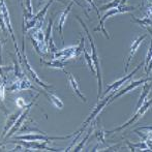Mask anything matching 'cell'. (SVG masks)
Returning a JSON list of instances; mask_svg holds the SVG:
<instances>
[{"label": "cell", "mask_w": 152, "mask_h": 152, "mask_svg": "<svg viewBox=\"0 0 152 152\" xmlns=\"http://www.w3.org/2000/svg\"><path fill=\"white\" fill-rule=\"evenodd\" d=\"M77 20L81 23V25L83 26L85 32H86L87 36L89 38V42H90V46H91V58L94 64V69H95V74H96V78H97V85H98V93H97V99L100 98V94H102V72H100V64H99V58H98L97 55V50H96L95 44H94V40L92 38L90 32L88 30V27L85 25V23L82 21V19L80 17L77 16Z\"/></svg>", "instance_id": "obj_1"}, {"label": "cell", "mask_w": 152, "mask_h": 152, "mask_svg": "<svg viewBox=\"0 0 152 152\" xmlns=\"http://www.w3.org/2000/svg\"><path fill=\"white\" fill-rule=\"evenodd\" d=\"M134 10H137L136 6H127V5H125V4H124V5H119L118 7H116V8L109 10L108 12L104 14V16L99 19V25H98V27L94 28V31H102V33L104 34V36H106L108 39H110V35H109V33L107 32L106 29H104V21H106L109 17H112V16H114V15L122 14V12H129Z\"/></svg>", "instance_id": "obj_2"}, {"label": "cell", "mask_w": 152, "mask_h": 152, "mask_svg": "<svg viewBox=\"0 0 152 152\" xmlns=\"http://www.w3.org/2000/svg\"><path fill=\"white\" fill-rule=\"evenodd\" d=\"M150 107H152V98L149 100H145L144 102H143V104L140 107V108L137 110L136 114L132 116V119H129L127 122H125V123L123 124V125H121L120 127H117L115 128V129H112V130H109V132H106V134H113V132H120V130L124 129V128L128 127V126H130L132 124H134V122H136L137 120H139L140 118H142L143 116L145 115V113L147 112V111L150 109Z\"/></svg>", "instance_id": "obj_3"}, {"label": "cell", "mask_w": 152, "mask_h": 152, "mask_svg": "<svg viewBox=\"0 0 152 152\" xmlns=\"http://www.w3.org/2000/svg\"><path fill=\"white\" fill-rule=\"evenodd\" d=\"M23 44H22V61L24 62V66H25V69L27 70V72H28L29 76H31V78L33 79L34 81H35L36 84H38L40 87H42V88H52V85H49L47 84V83L42 82V80H40V78L37 76V74L35 72V70L32 68V66L29 64L28 60H27V57H26V54H25V36H23Z\"/></svg>", "instance_id": "obj_4"}, {"label": "cell", "mask_w": 152, "mask_h": 152, "mask_svg": "<svg viewBox=\"0 0 152 152\" xmlns=\"http://www.w3.org/2000/svg\"><path fill=\"white\" fill-rule=\"evenodd\" d=\"M78 132H74V134H70L68 136H64V137H48L45 134H24V136H16L14 137V139L15 140H24V141H44V142H49V141H55V140H66V139H69L70 137L75 136Z\"/></svg>", "instance_id": "obj_5"}, {"label": "cell", "mask_w": 152, "mask_h": 152, "mask_svg": "<svg viewBox=\"0 0 152 152\" xmlns=\"http://www.w3.org/2000/svg\"><path fill=\"white\" fill-rule=\"evenodd\" d=\"M0 12H2V16H3L4 21H5V24H6V28H7L8 32L10 33L12 42H14V46H15V48H16L17 54H18V53H20V51H19L18 45H17V40H16V36H15V32H14V30H12V23H10V12H8L7 5H6V3H5V1H4V0H0Z\"/></svg>", "instance_id": "obj_6"}, {"label": "cell", "mask_w": 152, "mask_h": 152, "mask_svg": "<svg viewBox=\"0 0 152 152\" xmlns=\"http://www.w3.org/2000/svg\"><path fill=\"white\" fill-rule=\"evenodd\" d=\"M147 82H152V77H147V78H143V79H140V80H138V81H134V82H132L130 84H128L127 86L125 87V88L122 89V90L119 92V93L113 95L112 98L109 100V102H114L115 99H117L118 97H120V96H122L123 94L127 93V92H129L130 90H132V89L137 88V87H139L140 85L145 84V83H147Z\"/></svg>", "instance_id": "obj_7"}, {"label": "cell", "mask_w": 152, "mask_h": 152, "mask_svg": "<svg viewBox=\"0 0 152 152\" xmlns=\"http://www.w3.org/2000/svg\"><path fill=\"white\" fill-rule=\"evenodd\" d=\"M114 94H115V92H111L110 95L107 96V97L104 98V100H102V102H99V104H98L97 106L95 107V109H94L93 112H92L91 114H90V116H89L88 118H87V120L85 121L84 123H83V126H82V128H81V129H80V132H83V130H84L85 128L87 127V125H88V124L90 123V122H91L92 120H93V119L95 118V117L97 116L98 114H99V112L102 110V109L104 108V106H106V104H108L109 100H110L111 98H112V96L114 95Z\"/></svg>", "instance_id": "obj_8"}, {"label": "cell", "mask_w": 152, "mask_h": 152, "mask_svg": "<svg viewBox=\"0 0 152 152\" xmlns=\"http://www.w3.org/2000/svg\"><path fill=\"white\" fill-rule=\"evenodd\" d=\"M34 100L35 99H33L32 102H30V104H27V107L25 108V110L23 111L22 113H21V115H20V117H19V119L16 121V123H15V125L12 126V128H10V132L6 134V138H10V137H12V134H15L16 132H18L19 130V128L22 126V124H23V122L25 121V119H26V117H27V115H28V113H29V111H30V109H31V107L34 104Z\"/></svg>", "instance_id": "obj_9"}, {"label": "cell", "mask_w": 152, "mask_h": 152, "mask_svg": "<svg viewBox=\"0 0 152 152\" xmlns=\"http://www.w3.org/2000/svg\"><path fill=\"white\" fill-rule=\"evenodd\" d=\"M142 65H143V63H141L140 65L137 66V67L134 68V70H132V72H130L129 75H127V76H124L123 78H121V79H119V80L115 81V82L113 83V84L111 85V86H109L108 89H107V90L104 91V95H107V94H108L109 92H116L117 89L120 88V87L124 84V83H126V81H128L129 79H132V76H134V75H136V72H138L139 69H140L141 66H142Z\"/></svg>", "instance_id": "obj_10"}, {"label": "cell", "mask_w": 152, "mask_h": 152, "mask_svg": "<svg viewBox=\"0 0 152 152\" xmlns=\"http://www.w3.org/2000/svg\"><path fill=\"white\" fill-rule=\"evenodd\" d=\"M7 91H19V90H26V89H33L35 90V87L32 86L30 81L26 78V77H23L21 79H18L14 84L10 87H7Z\"/></svg>", "instance_id": "obj_11"}, {"label": "cell", "mask_w": 152, "mask_h": 152, "mask_svg": "<svg viewBox=\"0 0 152 152\" xmlns=\"http://www.w3.org/2000/svg\"><path fill=\"white\" fill-rule=\"evenodd\" d=\"M78 46H70L67 48L63 49V50H58L53 54V58L55 59H59L64 61L66 59H70V58H75L76 57V50Z\"/></svg>", "instance_id": "obj_12"}, {"label": "cell", "mask_w": 152, "mask_h": 152, "mask_svg": "<svg viewBox=\"0 0 152 152\" xmlns=\"http://www.w3.org/2000/svg\"><path fill=\"white\" fill-rule=\"evenodd\" d=\"M147 37V34H144V35H141L139 36L138 38H136V39L132 42V46H130V51H129V55H128L127 57V62L125 63V65H124V72H127L128 70V66H129V63L130 61H132V57L134 56V54H136V52L138 51L139 47L141 46V44L143 42V40L145 39V38Z\"/></svg>", "instance_id": "obj_13"}, {"label": "cell", "mask_w": 152, "mask_h": 152, "mask_svg": "<svg viewBox=\"0 0 152 152\" xmlns=\"http://www.w3.org/2000/svg\"><path fill=\"white\" fill-rule=\"evenodd\" d=\"M75 2H70L69 4L67 5V7L65 8V10H63V12L60 14V17H59V22H58V32H59V35L61 36V40L62 42H64V37H63V34H62V32H63V27H64V24H65V21L66 19H67V16L68 14H69L70 10H72V5H74Z\"/></svg>", "instance_id": "obj_14"}, {"label": "cell", "mask_w": 152, "mask_h": 152, "mask_svg": "<svg viewBox=\"0 0 152 152\" xmlns=\"http://www.w3.org/2000/svg\"><path fill=\"white\" fill-rule=\"evenodd\" d=\"M21 111H19V112H16L15 114H12L10 116H8L7 120L5 122V125H4V128H3V132H2V134H1V138H3V137L6 136V134H7L8 132L10 130V128L12 127V126L15 125V123H16V121L18 120V118L20 117L21 115Z\"/></svg>", "instance_id": "obj_15"}, {"label": "cell", "mask_w": 152, "mask_h": 152, "mask_svg": "<svg viewBox=\"0 0 152 152\" xmlns=\"http://www.w3.org/2000/svg\"><path fill=\"white\" fill-rule=\"evenodd\" d=\"M64 72H65L66 75L68 76V81H69V85H70V87L72 88V90H74L75 93L77 94V95L79 96V97L82 99V102H87V98L85 97L84 95L82 94V92L80 91V88H79V84H78V81L75 79V77L72 76V74H68L66 70H63Z\"/></svg>", "instance_id": "obj_16"}, {"label": "cell", "mask_w": 152, "mask_h": 152, "mask_svg": "<svg viewBox=\"0 0 152 152\" xmlns=\"http://www.w3.org/2000/svg\"><path fill=\"white\" fill-rule=\"evenodd\" d=\"M42 92L45 94V95H46V97L48 98L49 100H50L51 104H54V106L56 107L57 109H59V110H60V109L63 108V102H62V100L57 95H55V94L52 93V92H48V91H46V90H44V91H42Z\"/></svg>", "instance_id": "obj_17"}, {"label": "cell", "mask_w": 152, "mask_h": 152, "mask_svg": "<svg viewBox=\"0 0 152 152\" xmlns=\"http://www.w3.org/2000/svg\"><path fill=\"white\" fill-rule=\"evenodd\" d=\"M150 89H151V83H149V82L145 83L144 86H143L142 94H141L140 98H139V100H138V104H137V106H136V111L138 110V109L143 104V102L146 100V97H147V95L149 94V91H150Z\"/></svg>", "instance_id": "obj_18"}, {"label": "cell", "mask_w": 152, "mask_h": 152, "mask_svg": "<svg viewBox=\"0 0 152 152\" xmlns=\"http://www.w3.org/2000/svg\"><path fill=\"white\" fill-rule=\"evenodd\" d=\"M42 64L44 65L48 66V67L51 68H58V69H62L64 70V66H65V62L62 61V60H58V59H55L53 58L51 61H40Z\"/></svg>", "instance_id": "obj_19"}, {"label": "cell", "mask_w": 152, "mask_h": 152, "mask_svg": "<svg viewBox=\"0 0 152 152\" xmlns=\"http://www.w3.org/2000/svg\"><path fill=\"white\" fill-rule=\"evenodd\" d=\"M120 1L121 0H112V2H109V3L104 4V5L100 6L98 10H112V8H116L120 5Z\"/></svg>", "instance_id": "obj_20"}, {"label": "cell", "mask_w": 152, "mask_h": 152, "mask_svg": "<svg viewBox=\"0 0 152 152\" xmlns=\"http://www.w3.org/2000/svg\"><path fill=\"white\" fill-rule=\"evenodd\" d=\"M52 29H53V19H50V21H49V24L48 26H47V30H46V35H45V44H47L49 42V40H50V38L52 37Z\"/></svg>", "instance_id": "obj_21"}, {"label": "cell", "mask_w": 152, "mask_h": 152, "mask_svg": "<svg viewBox=\"0 0 152 152\" xmlns=\"http://www.w3.org/2000/svg\"><path fill=\"white\" fill-rule=\"evenodd\" d=\"M12 69V66H2L0 64V77H1V80L3 84L6 85V83H7V77L4 75V72H10Z\"/></svg>", "instance_id": "obj_22"}, {"label": "cell", "mask_w": 152, "mask_h": 152, "mask_svg": "<svg viewBox=\"0 0 152 152\" xmlns=\"http://www.w3.org/2000/svg\"><path fill=\"white\" fill-rule=\"evenodd\" d=\"M83 54H84L85 59H86L87 63H88V65H89V68H90V70H91L92 72H95V69H94V64H93V61H92L91 56L88 54V52H87L86 49H84V51H83Z\"/></svg>", "instance_id": "obj_23"}, {"label": "cell", "mask_w": 152, "mask_h": 152, "mask_svg": "<svg viewBox=\"0 0 152 152\" xmlns=\"http://www.w3.org/2000/svg\"><path fill=\"white\" fill-rule=\"evenodd\" d=\"M14 63H15L14 70H15V76H16V78L21 79V78H23V77H25L24 74L22 72V70H21L20 66H19V63H18V61L16 60V58H14Z\"/></svg>", "instance_id": "obj_24"}, {"label": "cell", "mask_w": 152, "mask_h": 152, "mask_svg": "<svg viewBox=\"0 0 152 152\" xmlns=\"http://www.w3.org/2000/svg\"><path fill=\"white\" fill-rule=\"evenodd\" d=\"M84 42H85V38L84 36H83V34H81V42L80 44H79V46L77 47V50H76V57H78L79 55L81 54V53L84 51Z\"/></svg>", "instance_id": "obj_25"}, {"label": "cell", "mask_w": 152, "mask_h": 152, "mask_svg": "<svg viewBox=\"0 0 152 152\" xmlns=\"http://www.w3.org/2000/svg\"><path fill=\"white\" fill-rule=\"evenodd\" d=\"M92 129H93V128H92V127L90 128V129H89V132H88V134H87V136L85 137L84 139H83V141L80 143V144H79V146H78V147H76V148H75V151H81V149L83 148V146H84V145H85V143H86V141L88 140V139H89V137H90Z\"/></svg>", "instance_id": "obj_26"}, {"label": "cell", "mask_w": 152, "mask_h": 152, "mask_svg": "<svg viewBox=\"0 0 152 152\" xmlns=\"http://www.w3.org/2000/svg\"><path fill=\"white\" fill-rule=\"evenodd\" d=\"M0 29H1V31L4 33V35H7V28H6L5 21H4V18H3V16H2L1 12H0Z\"/></svg>", "instance_id": "obj_27"}, {"label": "cell", "mask_w": 152, "mask_h": 152, "mask_svg": "<svg viewBox=\"0 0 152 152\" xmlns=\"http://www.w3.org/2000/svg\"><path fill=\"white\" fill-rule=\"evenodd\" d=\"M16 104H17V106L19 107V109H25L27 107V102H25L24 99H23L22 97H18L16 99Z\"/></svg>", "instance_id": "obj_28"}, {"label": "cell", "mask_w": 152, "mask_h": 152, "mask_svg": "<svg viewBox=\"0 0 152 152\" xmlns=\"http://www.w3.org/2000/svg\"><path fill=\"white\" fill-rule=\"evenodd\" d=\"M5 89H6V85L2 83L0 85V98H1V102H3L4 97H5Z\"/></svg>", "instance_id": "obj_29"}, {"label": "cell", "mask_w": 152, "mask_h": 152, "mask_svg": "<svg viewBox=\"0 0 152 152\" xmlns=\"http://www.w3.org/2000/svg\"><path fill=\"white\" fill-rule=\"evenodd\" d=\"M87 1H88V3L90 4V5L92 6V7H93V10L96 12V14H97V17H98V18H99V19L102 18V17H100V14H99V10H98V7L95 5V3H94L93 0H87Z\"/></svg>", "instance_id": "obj_30"}, {"label": "cell", "mask_w": 152, "mask_h": 152, "mask_svg": "<svg viewBox=\"0 0 152 152\" xmlns=\"http://www.w3.org/2000/svg\"><path fill=\"white\" fill-rule=\"evenodd\" d=\"M147 10H148V18H150L152 20V0H148V6H147Z\"/></svg>", "instance_id": "obj_31"}, {"label": "cell", "mask_w": 152, "mask_h": 152, "mask_svg": "<svg viewBox=\"0 0 152 152\" xmlns=\"http://www.w3.org/2000/svg\"><path fill=\"white\" fill-rule=\"evenodd\" d=\"M145 72H146V76H148V77L152 72V56H151V59H150V62H149L148 66H147V68L145 69Z\"/></svg>", "instance_id": "obj_32"}, {"label": "cell", "mask_w": 152, "mask_h": 152, "mask_svg": "<svg viewBox=\"0 0 152 152\" xmlns=\"http://www.w3.org/2000/svg\"><path fill=\"white\" fill-rule=\"evenodd\" d=\"M0 111H2V112H3V114L5 115V116H8V114H10L8 110L4 106H0Z\"/></svg>", "instance_id": "obj_33"}, {"label": "cell", "mask_w": 152, "mask_h": 152, "mask_svg": "<svg viewBox=\"0 0 152 152\" xmlns=\"http://www.w3.org/2000/svg\"><path fill=\"white\" fill-rule=\"evenodd\" d=\"M4 42H6V39L0 40V64H2V56H1V51H2V45L4 44Z\"/></svg>", "instance_id": "obj_34"}, {"label": "cell", "mask_w": 152, "mask_h": 152, "mask_svg": "<svg viewBox=\"0 0 152 152\" xmlns=\"http://www.w3.org/2000/svg\"><path fill=\"white\" fill-rule=\"evenodd\" d=\"M57 1H62V0H57ZM72 2H75V3H77L79 6H81V7H82L83 10H85V7H84V6H83L82 4L80 3V2H78V1H77V0H72ZM62 2H63V1H62Z\"/></svg>", "instance_id": "obj_35"}, {"label": "cell", "mask_w": 152, "mask_h": 152, "mask_svg": "<svg viewBox=\"0 0 152 152\" xmlns=\"http://www.w3.org/2000/svg\"><path fill=\"white\" fill-rule=\"evenodd\" d=\"M145 28H146L147 30H148V32H149V33L151 34V36H152V29L150 28V27H149V26H147V27H145Z\"/></svg>", "instance_id": "obj_36"}, {"label": "cell", "mask_w": 152, "mask_h": 152, "mask_svg": "<svg viewBox=\"0 0 152 152\" xmlns=\"http://www.w3.org/2000/svg\"><path fill=\"white\" fill-rule=\"evenodd\" d=\"M145 4V0H142V4H141V6H143Z\"/></svg>", "instance_id": "obj_37"}, {"label": "cell", "mask_w": 152, "mask_h": 152, "mask_svg": "<svg viewBox=\"0 0 152 152\" xmlns=\"http://www.w3.org/2000/svg\"><path fill=\"white\" fill-rule=\"evenodd\" d=\"M149 26H152V22L150 23V25H149Z\"/></svg>", "instance_id": "obj_38"}]
</instances>
